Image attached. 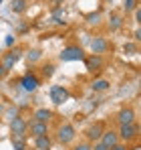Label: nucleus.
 Instances as JSON below:
<instances>
[{"instance_id": "obj_1", "label": "nucleus", "mask_w": 141, "mask_h": 150, "mask_svg": "<svg viewBox=\"0 0 141 150\" xmlns=\"http://www.w3.org/2000/svg\"><path fill=\"white\" fill-rule=\"evenodd\" d=\"M85 59V53L81 47H67L61 53V61H81Z\"/></svg>"}, {"instance_id": "obj_2", "label": "nucleus", "mask_w": 141, "mask_h": 150, "mask_svg": "<svg viewBox=\"0 0 141 150\" xmlns=\"http://www.w3.org/2000/svg\"><path fill=\"white\" fill-rule=\"evenodd\" d=\"M59 142L61 144H69V142H73L75 140V128L70 124H63V126H59Z\"/></svg>"}, {"instance_id": "obj_3", "label": "nucleus", "mask_w": 141, "mask_h": 150, "mask_svg": "<svg viewBox=\"0 0 141 150\" xmlns=\"http://www.w3.org/2000/svg\"><path fill=\"white\" fill-rule=\"evenodd\" d=\"M50 100L59 105V103L69 100V91H67L65 87H61V85H52V87H50Z\"/></svg>"}, {"instance_id": "obj_4", "label": "nucleus", "mask_w": 141, "mask_h": 150, "mask_svg": "<svg viewBox=\"0 0 141 150\" xmlns=\"http://www.w3.org/2000/svg\"><path fill=\"white\" fill-rule=\"evenodd\" d=\"M20 59V51H10V53H6L4 57H2V61H0V65L6 69V71H10L12 67H14V63Z\"/></svg>"}, {"instance_id": "obj_5", "label": "nucleus", "mask_w": 141, "mask_h": 150, "mask_svg": "<svg viewBox=\"0 0 141 150\" xmlns=\"http://www.w3.org/2000/svg\"><path fill=\"white\" fill-rule=\"evenodd\" d=\"M20 85H22V89H26V91H34L38 87V77L32 75V73H26L20 79Z\"/></svg>"}, {"instance_id": "obj_6", "label": "nucleus", "mask_w": 141, "mask_h": 150, "mask_svg": "<svg viewBox=\"0 0 141 150\" xmlns=\"http://www.w3.org/2000/svg\"><path fill=\"white\" fill-rule=\"evenodd\" d=\"M117 136H121L123 140H133V138L137 136V126L135 124H123Z\"/></svg>"}, {"instance_id": "obj_7", "label": "nucleus", "mask_w": 141, "mask_h": 150, "mask_svg": "<svg viewBox=\"0 0 141 150\" xmlns=\"http://www.w3.org/2000/svg\"><path fill=\"white\" fill-rule=\"evenodd\" d=\"M85 65H87V71H99L101 67H103V59H101V55H91V57H87L85 59Z\"/></svg>"}, {"instance_id": "obj_8", "label": "nucleus", "mask_w": 141, "mask_h": 150, "mask_svg": "<svg viewBox=\"0 0 141 150\" xmlns=\"http://www.w3.org/2000/svg\"><path fill=\"white\" fill-rule=\"evenodd\" d=\"M85 134H87V138H89L91 142H95V140H99V138L103 136V124H101V122H97L95 126H89Z\"/></svg>"}, {"instance_id": "obj_9", "label": "nucleus", "mask_w": 141, "mask_h": 150, "mask_svg": "<svg viewBox=\"0 0 141 150\" xmlns=\"http://www.w3.org/2000/svg\"><path fill=\"white\" fill-rule=\"evenodd\" d=\"M107 49H109V43H107L105 39L97 37L95 41H91V51H93V55H101V53H105Z\"/></svg>"}, {"instance_id": "obj_10", "label": "nucleus", "mask_w": 141, "mask_h": 150, "mask_svg": "<svg viewBox=\"0 0 141 150\" xmlns=\"http://www.w3.org/2000/svg\"><path fill=\"white\" fill-rule=\"evenodd\" d=\"M117 120H119V124H121V126H123V124H133V120H135V112H133L131 108L121 110L119 116H117Z\"/></svg>"}, {"instance_id": "obj_11", "label": "nucleus", "mask_w": 141, "mask_h": 150, "mask_svg": "<svg viewBox=\"0 0 141 150\" xmlns=\"http://www.w3.org/2000/svg\"><path fill=\"white\" fill-rule=\"evenodd\" d=\"M101 142L107 146V148H111V146H115L119 144V136L113 132V130H109V132H103V136H101Z\"/></svg>"}, {"instance_id": "obj_12", "label": "nucleus", "mask_w": 141, "mask_h": 150, "mask_svg": "<svg viewBox=\"0 0 141 150\" xmlns=\"http://www.w3.org/2000/svg\"><path fill=\"white\" fill-rule=\"evenodd\" d=\"M28 128H30V134H32L34 138H38V136H47V134H48L47 124H43V122H32Z\"/></svg>"}, {"instance_id": "obj_13", "label": "nucleus", "mask_w": 141, "mask_h": 150, "mask_svg": "<svg viewBox=\"0 0 141 150\" xmlns=\"http://www.w3.org/2000/svg\"><path fill=\"white\" fill-rule=\"evenodd\" d=\"M10 128H12V134H24V132L28 130V124L24 122L22 118H12Z\"/></svg>"}, {"instance_id": "obj_14", "label": "nucleus", "mask_w": 141, "mask_h": 150, "mask_svg": "<svg viewBox=\"0 0 141 150\" xmlns=\"http://www.w3.org/2000/svg\"><path fill=\"white\" fill-rule=\"evenodd\" d=\"M50 116H52V112H50V110L40 108V110H36V112H34V122H43V124H47L48 120H50Z\"/></svg>"}, {"instance_id": "obj_15", "label": "nucleus", "mask_w": 141, "mask_h": 150, "mask_svg": "<svg viewBox=\"0 0 141 150\" xmlns=\"http://www.w3.org/2000/svg\"><path fill=\"white\" fill-rule=\"evenodd\" d=\"M12 146L14 150H26V138H24V134H12Z\"/></svg>"}, {"instance_id": "obj_16", "label": "nucleus", "mask_w": 141, "mask_h": 150, "mask_svg": "<svg viewBox=\"0 0 141 150\" xmlns=\"http://www.w3.org/2000/svg\"><path fill=\"white\" fill-rule=\"evenodd\" d=\"M34 144H36L38 150H50V146H52V142H50L48 136H38V138H34Z\"/></svg>"}, {"instance_id": "obj_17", "label": "nucleus", "mask_w": 141, "mask_h": 150, "mask_svg": "<svg viewBox=\"0 0 141 150\" xmlns=\"http://www.w3.org/2000/svg\"><path fill=\"white\" fill-rule=\"evenodd\" d=\"M91 87H93L95 91H105V89L109 87V81H107V79H97V81H93Z\"/></svg>"}, {"instance_id": "obj_18", "label": "nucleus", "mask_w": 141, "mask_h": 150, "mask_svg": "<svg viewBox=\"0 0 141 150\" xmlns=\"http://www.w3.org/2000/svg\"><path fill=\"white\" fill-rule=\"evenodd\" d=\"M26 10V0H12V12H24Z\"/></svg>"}, {"instance_id": "obj_19", "label": "nucleus", "mask_w": 141, "mask_h": 150, "mask_svg": "<svg viewBox=\"0 0 141 150\" xmlns=\"http://www.w3.org/2000/svg\"><path fill=\"white\" fill-rule=\"evenodd\" d=\"M135 51H137V47H135L133 43H127V45H125V53H127V55H135Z\"/></svg>"}, {"instance_id": "obj_20", "label": "nucleus", "mask_w": 141, "mask_h": 150, "mask_svg": "<svg viewBox=\"0 0 141 150\" xmlns=\"http://www.w3.org/2000/svg\"><path fill=\"white\" fill-rule=\"evenodd\" d=\"M119 26H121V18H119V16H113V18H111V28L117 30Z\"/></svg>"}, {"instance_id": "obj_21", "label": "nucleus", "mask_w": 141, "mask_h": 150, "mask_svg": "<svg viewBox=\"0 0 141 150\" xmlns=\"http://www.w3.org/2000/svg\"><path fill=\"white\" fill-rule=\"evenodd\" d=\"M137 6V0H125V10H133Z\"/></svg>"}, {"instance_id": "obj_22", "label": "nucleus", "mask_w": 141, "mask_h": 150, "mask_svg": "<svg viewBox=\"0 0 141 150\" xmlns=\"http://www.w3.org/2000/svg\"><path fill=\"white\" fill-rule=\"evenodd\" d=\"M28 59H30V61L40 59V51H30V53H28Z\"/></svg>"}, {"instance_id": "obj_23", "label": "nucleus", "mask_w": 141, "mask_h": 150, "mask_svg": "<svg viewBox=\"0 0 141 150\" xmlns=\"http://www.w3.org/2000/svg\"><path fill=\"white\" fill-rule=\"evenodd\" d=\"M43 73H45V77H50V75L54 73V67H52V65H47V67L43 69Z\"/></svg>"}, {"instance_id": "obj_24", "label": "nucleus", "mask_w": 141, "mask_h": 150, "mask_svg": "<svg viewBox=\"0 0 141 150\" xmlns=\"http://www.w3.org/2000/svg\"><path fill=\"white\" fill-rule=\"evenodd\" d=\"M73 150H93L91 144H87V142H83V144H79V146H75Z\"/></svg>"}, {"instance_id": "obj_25", "label": "nucleus", "mask_w": 141, "mask_h": 150, "mask_svg": "<svg viewBox=\"0 0 141 150\" xmlns=\"http://www.w3.org/2000/svg\"><path fill=\"white\" fill-rule=\"evenodd\" d=\"M93 150H109V148H107V146H105L103 142H97V144L93 146Z\"/></svg>"}, {"instance_id": "obj_26", "label": "nucleus", "mask_w": 141, "mask_h": 150, "mask_svg": "<svg viewBox=\"0 0 141 150\" xmlns=\"http://www.w3.org/2000/svg\"><path fill=\"white\" fill-rule=\"evenodd\" d=\"M109 150H127V146H123V144H115V146H111Z\"/></svg>"}, {"instance_id": "obj_27", "label": "nucleus", "mask_w": 141, "mask_h": 150, "mask_svg": "<svg viewBox=\"0 0 141 150\" xmlns=\"http://www.w3.org/2000/svg\"><path fill=\"white\" fill-rule=\"evenodd\" d=\"M4 43H6V45H8V47H10V45H12V43H14V37H12V35H8V37H6V41H4Z\"/></svg>"}, {"instance_id": "obj_28", "label": "nucleus", "mask_w": 141, "mask_h": 150, "mask_svg": "<svg viewBox=\"0 0 141 150\" xmlns=\"http://www.w3.org/2000/svg\"><path fill=\"white\" fill-rule=\"evenodd\" d=\"M8 73V71H6V69H4V67H2V65H0V79H2V77H4V75Z\"/></svg>"}, {"instance_id": "obj_29", "label": "nucleus", "mask_w": 141, "mask_h": 150, "mask_svg": "<svg viewBox=\"0 0 141 150\" xmlns=\"http://www.w3.org/2000/svg\"><path fill=\"white\" fill-rule=\"evenodd\" d=\"M97 18H99V14H91V16H89V21H91V23H95Z\"/></svg>"}, {"instance_id": "obj_30", "label": "nucleus", "mask_w": 141, "mask_h": 150, "mask_svg": "<svg viewBox=\"0 0 141 150\" xmlns=\"http://www.w3.org/2000/svg\"><path fill=\"white\" fill-rule=\"evenodd\" d=\"M107 2H113V0H107Z\"/></svg>"}, {"instance_id": "obj_31", "label": "nucleus", "mask_w": 141, "mask_h": 150, "mask_svg": "<svg viewBox=\"0 0 141 150\" xmlns=\"http://www.w3.org/2000/svg\"><path fill=\"white\" fill-rule=\"evenodd\" d=\"M0 2H2V0H0Z\"/></svg>"}]
</instances>
